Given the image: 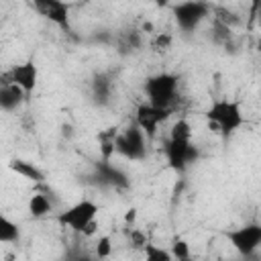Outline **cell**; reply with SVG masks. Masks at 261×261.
<instances>
[{
    "label": "cell",
    "mask_w": 261,
    "mask_h": 261,
    "mask_svg": "<svg viewBox=\"0 0 261 261\" xmlns=\"http://www.w3.org/2000/svg\"><path fill=\"white\" fill-rule=\"evenodd\" d=\"M37 14L47 18L49 22L67 29L69 24V4L65 0H31Z\"/></svg>",
    "instance_id": "30bf717a"
},
{
    "label": "cell",
    "mask_w": 261,
    "mask_h": 261,
    "mask_svg": "<svg viewBox=\"0 0 261 261\" xmlns=\"http://www.w3.org/2000/svg\"><path fill=\"white\" fill-rule=\"evenodd\" d=\"M6 82H12L16 84L24 96L31 94L35 88H37V82H39V67L33 63V61H24V63H16L12 65L2 77H0V84H6Z\"/></svg>",
    "instance_id": "ba28073f"
},
{
    "label": "cell",
    "mask_w": 261,
    "mask_h": 261,
    "mask_svg": "<svg viewBox=\"0 0 261 261\" xmlns=\"http://www.w3.org/2000/svg\"><path fill=\"white\" fill-rule=\"evenodd\" d=\"M8 167H10L16 175H20V177H24V179H29V181H33V184H43V181H45V173H43L33 161H27V159H12V161L8 163Z\"/></svg>",
    "instance_id": "4fadbf2b"
},
{
    "label": "cell",
    "mask_w": 261,
    "mask_h": 261,
    "mask_svg": "<svg viewBox=\"0 0 261 261\" xmlns=\"http://www.w3.org/2000/svg\"><path fill=\"white\" fill-rule=\"evenodd\" d=\"M114 153H120L122 157H126L130 161L145 159L147 157V135L137 124L126 126L122 133H116Z\"/></svg>",
    "instance_id": "277c9868"
},
{
    "label": "cell",
    "mask_w": 261,
    "mask_h": 261,
    "mask_svg": "<svg viewBox=\"0 0 261 261\" xmlns=\"http://www.w3.org/2000/svg\"><path fill=\"white\" fill-rule=\"evenodd\" d=\"M110 251H112L110 237H100V239H98V245H96V253H98V257H108Z\"/></svg>",
    "instance_id": "44dd1931"
},
{
    "label": "cell",
    "mask_w": 261,
    "mask_h": 261,
    "mask_svg": "<svg viewBox=\"0 0 261 261\" xmlns=\"http://www.w3.org/2000/svg\"><path fill=\"white\" fill-rule=\"evenodd\" d=\"M135 212H137V210H128V214H126V222H133V220H135V216H137Z\"/></svg>",
    "instance_id": "cb8c5ba5"
},
{
    "label": "cell",
    "mask_w": 261,
    "mask_h": 261,
    "mask_svg": "<svg viewBox=\"0 0 261 261\" xmlns=\"http://www.w3.org/2000/svg\"><path fill=\"white\" fill-rule=\"evenodd\" d=\"M116 128H108L106 133H102L100 137H98V141H100V151H102V159H106V161H110V157L114 155V139H116Z\"/></svg>",
    "instance_id": "e0dca14e"
},
{
    "label": "cell",
    "mask_w": 261,
    "mask_h": 261,
    "mask_svg": "<svg viewBox=\"0 0 261 261\" xmlns=\"http://www.w3.org/2000/svg\"><path fill=\"white\" fill-rule=\"evenodd\" d=\"M110 96H112V80L108 73H98L92 82V98L104 106L110 102Z\"/></svg>",
    "instance_id": "5bb4252c"
},
{
    "label": "cell",
    "mask_w": 261,
    "mask_h": 261,
    "mask_svg": "<svg viewBox=\"0 0 261 261\" xmlns=\"http://www.w3.org/2000/svg\"><path fill=\"white\" fill-rule=\"evenodd\" d=\"M169 253H171V257H175V259H190V245H188L186 241L177 239V241H173Z\"/></svg>",
    "instance_id": "ffe728a7"
},
{
    "label": "cell",
    "mask_w": 261,
    "mask_h": 261,
    "mask_svg": "<svg viewBox=\"0 0 261 261\" xmlns=\"http://www.w3.org/2000/svg\"><path fill=\"white\" fill-rule=\"evenodd\" d=\"M130 243H133L135 247H145L147 241H145V237H143L139 230H133V232H130Z\"/></svg>",
    "instance_id": "603a6c76"
},
{
    "label": "cell",
    "mask_w": 261,
    "mask_h": 261,
    "mask_svg": "<svg viewBox=\"0 0 261 261\" xmlns=\"http://www.w3.org/2000/svg\"><path fill=\"white\" fill-rule=\"evenodd\" d=\"M169 139H192V126L188 120L179 118L177 122H173L171 130H169Z\"/></svg>",
    "instance_id": "d6986e66"
},
{
    "label": "cell",
    "mask_w": 261,
    "mask_h": 261,
    "mask_svg": "<svg viewBox=\"0 0 261 261\" xmlns=\"http://www.w3.org/2000/svg\"><path fill=\"white\" fill-rule=\"evenodd\" d=\"M98 212H100V206L94 200H80V202L71 204L69 208H65L63 212H59L57 220L61 226H65L73 232H84L86 226L96 220Z\"/></svg>",
    "instance_id": "3957f363"
},
{
    "label": "cell",
    "mask_w": 261,
    "mask_h": 261,
    "mask_svg": "<svg viewBox=\"0 0 261 261\" xmlns=\"http://www.w3.org/2000/svg\"><path fill=\"white\" fill-rule=\"evenodd\" d=\"M206 118H208L210 128L218 130L220 135H230V133L239 130L245 120L241 104L234 100H228V98L214 100L206 110Z\"/></svg>",
    "instance_id": "6da1fadb"
},
{
    "label": "cell",
    "mask_w": 261,
    "mask_h": 261,
    "mask_svg": "<svg viewBox=\"0 0 261 261\" xmlns=\"http://www.w3.org/2000/svg\"><path fill=\"white\" fill-rule=\"evenodd\" d=\"M171 114V108H161V106H153L149 102L141 104L137 108V116H135V124L147 135V137H153L159 128L161 122H165Z\"/></svg>",
    "instance_id": "9c48e42d"
},
{
    "label": "cell",
    "mask_w": 261,
    "mask_h": 261,
    "mask_svg": "<svg viewBox=\"0 0 261 261\" xmlns=\"http://www.w3.org/2000/svg\"><path fill=\"white\" fill-rule=\"evenodd\" d=\"M208 12L210 6L204 0H186L173 6V18L184 33L196 31L202 24V20L208 16Z\"/></svg>",
    "instance_id": "5b68a950"
},
{
    "label": "cell",
    "mask_w": 261,
    "mask_h": 261,
    "mask_svg": "<svg viewBox=\"0 0 261 261\" xmlns=\"http://www.w3.org/2000/svg\"><path fill=\"white\" fill-rule=\"evenodd\" d=\"M51 210H53V204H51V200L45 194H33L31 196V200H29V212H31V216L43 218Z\"/></svg>",
    "instance_id": "9a60e30c"
},
{
    "label": "cell",
    "mask_w": 261,
    "mask_h": 261,
    "mask_svg": "<svg viewBox=\"0 0 261 261\" xmlns=\"http://www.w3.org/2000/svg\"><path fill=\"white\" fill-rule=\"evenodd\" d=\"M22 100H24V92L16 84H12V82L0 84V110L14 112L20 108Z\"/></svg>",
    "instance_id": "7c38bea8"
},
{
    "label": "cell",
    "mask_w": 261,
    "mask_h": 261,
    "mask_svg": "<svg viewBox=\"0 0 261 261\" xmlns=\"http://www.w3.org/2000/svg\"><path fill=\"white\" fill-rule=\"evenodd\" d=\"M226 239L243 257H249L261 247V224L259 222L243 224L234 230H228Z\"/></svg>",
    "instance_id": "8992f818"
},
{
    "label": "cell",
    "mask_w": 261,
    "mask_h": 261,
    "mask_svg": "<svg viewBox=\"0 0 261 261\" xmlns=\"http://www.w3.org/2000/svg\"><path fill=\"white\" fill-rule=\"evenodd\" d=\"M177 86H179V77L175 73H155L151 77H147L145 82V94H147V102L153 106H161V108H171L175 96H177Z\"/></svg>",
    "instance_id": "7a4b0ae2"
},
{
    "label": "cell",
    "mask_w": 261,
    "mask_h": 261,
    "mask_svg": "<svg viewBox=\"0 0 261 261\" xmlns=\"http://www.w3.org/2000/svg\"><path fill=\"white\" fill-rule=\"evenodd\" d=\"M143 253H145L147 261H169V259H171V253H169L167 249H161V247L149 245V243H145Z\"/></svg>",
    "instance_id": "ac0fdd59"
},
{
    "label": "cell",
    "mask_w": 261,
    "mask_h": 261,
    "mask_svg": "<svg viewBox=\"0 0 261 261\" xmlns=\"http://www.w3.org/2000/svg\"><path fill=\"white\" fill-rule=\"evenodd\" d=\"M18 237H20L18 224L8 216L0 214V243H16Z\"/></svg>",
    "instance_id": "2e32d148"
},
{
    "label": "cell",
    "mask_w": 261,
    "mask_h": 261,
    "mask_svg": "<svg viewBox=\"0 0 261 261\" xmlns=\"http://www.w3.org/2000/svg\"><path fill=\"white\" fill-rule=\"evenodd\" d=\"M165 157L171 169L184 171L198 159V149L194 147L192 139H169L165 145Z\"/></svg>",
    "instance_id": "52a82bcc"
},
{
    "label": "cell",
    "mask_w": 261,
    "mask_h": 261,
    "mask_svg": "<svg viewBox=\"0 0 261 261\" xmlns=\"http://www.w3.org/2000/svg\"><path fill=\"white\" fill-rule=\"evenodd\" d=\"M96 177L100 179V184H106V186H114V188H126L128 186L126 175L118 167H112L110 161H106V159H102L96 165Z\"/></svg>",
    "instance_id": "8fae6325"
},
{
    "label": "cell",
    "mask_w": 261,
    "mask_h": 261,
    "mask_svg": "<svg viewBox=\"0 0 261 261\" xmlns=\"http://www.w3.org/2000/svg\"><path fill=\"white\" fill-rule=\"evenodd\" d=\"M171 45V37L169 35H157V39H155V47L157 49H167Z\"/></svg>",
    "instance_id": "7402d4cb"
}]
</instances>
